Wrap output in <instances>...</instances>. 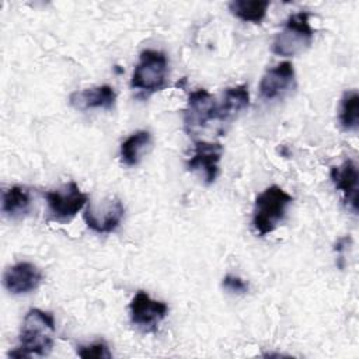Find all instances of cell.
<instances>
[{
	"mask_svg": "<svg viewBox=\"0 0 359 359\" xmlns=\"http://www.w3.org/2000/svg\"><path fill=\"white\" fill-rule=\"evenodd\" d=\"M56 331L55 317L50 311L29 309L22 320L18 346L8 355L11 358H29L32 355L46 356L53 348Z\"/></svg>",
	"mask_w": 359,
	"mask_h": 359,
	"instance_id": "cell-1",
	"label": "cell"
},
{
	"mask_svg": "<svg viewBox=\"0 0 359 359\" xmlns=\"http://www.w3.org/2000/svg\"><path fill=\"white\" fill-rule=\"evenodd\" d=\"M293 196L283 188L271 185L257 195L252 209V227L261 237L272 233L285 219Z\"/></svg>",
	"mask_w": 359,
	"mask_h": 359,
	"instance_id": "cell-2",
	"label": "cell"
},
{
	"mask_svg": "<svg viewBox=\"0 0 359 359\" xmlns=\"http://www.w3.org/2000/svg\"><path fill=\"white\" fill-rule=\"evenodd\" d=\"M314 39V29L310 24V13L299 11L290 14L283 28L272 41V52L278 56L293 57L306 52Z\"/></svg>",
	"mask_w": 359,
	"mask_h": 359,
	"instance_id": "cell-3",
	"label": "cell"
},
{
	"mask_svg": "<svg viewBox=\"0 0 359 359\" xmlns=\"http://www.w3.org/2000/svg\"><path fill=\"white\" fill-rule=\"evenodd\" d=\"M168 73V60L164 52L157 49H144L130 77V87L143 93H154L165 86Z\"/></svg>",
	"mask_w": 359,
	"mask_h": 359,
	"instance_id": "cell-4",
	"label": "cell"
},
{
	"mask_svg": "<svg viewBox=\"0 0 359 359\" xmlns=\"http://www.w3.org/2000/svg\"><path fill=\"white\" fill-rule=\"evenodd\" d=\"M45 198L50 219L60 223L70 222L88 203V195L79 188L76 181L45 192Z\"/></svg>",
	"mask_w": 359,
	"mask_h": 359,
	"instance_id": "cell-5",
	"label": "cell"
},
{
	"mask_svg": "<svg viewBox=\"0 0 359 359\" xmlns=\"http://www.w3.org/2000/svg\"><path fill=\"white\" fill-rule=\"evenodd\" d=\"M216 98L206 90L198 88L189 93L187 108L184 111V129L191 136L196 130L206 126L208 122L216 119Z\"/></svg>",
	"mask_w": 359,
	"mask_h": 359,
	"instance_id": "cell-6",
	"label": "cell"
},
{
	"mask_svg": "<svg viewBox=\"0 0 359 359\" xmlns=\"http://www.w3.org/2000/svg\"><path fill=\"white\" fill-rule=\"evenodd\" d=\"M125 215V206L116 196H109L100 205H88L84 210V222L88 229L100 234L115 231Z\"/></svg>",
	"mask_w": 359,
	"mask_h": 359,
	"instance_id": "cell-7",
	"label": "cell"
},
{
	"mask_svg": "<svg viewBox=\"0 0 359 359\" xmlns=\"http://www.w3.org/2000/svg\"><path fill=\"white\" fill-rule=\"evenodd\" d=\"M167 303L151 299L143 290H139L129 303V316L132 324L146 332L154 331L157 325L167 317Z\"/></svg>",
	"mask_w": 359,
	"mask_h": 359,
	"instance_id": "cell-8",
	"label": "cell"
},
{
	"mask_svg": "<svg viewBox=\"0 0 359 359\" xmlns=\"http://www.w3.org/2000/svg\"><path fill=\"white\" fill-rule=\"evenodd\" d=\"M296 88V72L292 62L285 60L268 69L259 81V95L266 101L282 100Z\"/></svg>",
	"mask_w": 359,
	"mask_h": 359,
	"instance_id": "cell-9",
	"label": "cell"
},
{
	"mask_svg": "<svg viewBox=\"0 0 359 359\" xmlns=\"http://www.w3.org/2000/svg\"><path fill=\"white\" fill-rule=\"evenodd\" d=\"M223 154V146L217 142L198 140L194 146V153L187 161V168L191 172H198L203 177L205 184H213L219 175V164Z\"/></svg>",
	"mask_w": 359,
	"mask_h": 359,
	"instance_id": "cell-10",
	"label": "cell"
},
{
	"mask_svg": "<svg viewBox=\"0 0 359 359\" xmlns=\"http://www.w3.org/2000/svg\"><path fill=\"white\" fill-rule=\"evenodd\" d=\"M43 280L41 269L27 261L17 262L6 269L3 275V285L11 294H25L39 287Z\"/></svg>",
	"mask_w": 359,
	"mask_h": 359,
	"instance_id": "cell-11",
	"label": "cell"
},
{
	"mask_svg": "<svg viewBox=\"0 0 359 359\" xmlns=\"http://www.w3.org/2000/svg\"><path fill=\"white\" fill-rule=\"evenodd\" d=\"M330 178L335 188L341 191L346 208L352 213H358V165L353 160L348 158L339 165L330 170Z\"/></svg>",
	"mask_w": 359,
	"mask_h": 359,
	"instance_id": "cell-12",
	"label": "cell"
},
{
	"mask_svg": "<svg viewBox=\"0 0 359 359\" xmlns=\"http://www.w3.org/2000/svg\"><path fill=\"white\" fill-rule=\"evenodd\" d=\"M69 102L72 107L80 111L101 108V109H112L116 102V93L114 87L108 84L84 88L81 91H74L69 97Z\"/></svg>",
	"mask_w": 359,
	"mask_h": 359,
	"instance_id": "cell-13",
	"label": "cell"
},
{
	"mask_svg": "<svg viewBox=\"0 0 359 359\" xmlns=\"http://www.w3.org/2000/svg\"><path fill=\"white\" fill-rule=\"evenodd\" d=\"M250 105V93L245 84H237L227 87L223 93L222 102L217 104L216 119L229 121L238 115Z\"/></svg>",
	"mask_w": 359,
	"mask_h": 359,
	"instance_id": "cell-14",
	"label": "cell"
},
{
	"mask_svg": "<svg viewBox=\"0 0 359 359\" xmlns=\"http://www.w3.org/2000/svg\"><path fill=\"white\" fill-rule=\"evenodd\" d=\"M151 144H153V139L149 130L140 129L133 132L121 143L119 156L122 163L129 167L137 165L142 157L144 156V153L149 151Z\"/></svg>",
	"mask_w": 359,
	"mask_h": 359,
	"instance_id": "cell-15",
	"label": "cell"
},
{
	"mask_svg": "<svg viewBox=\"0 0 359 359\" xmlns=\"http://www.w3.org/2000/svg\"><path fill=\"white\" fill-rule=\"evenodd\" d=\"M31 195L28 188L13 185L1 195V212L8 217H21L29 210Z\"/></svg>",
	"mask_w": 359,
	"mask_h": 359,
	"instance_id": "cell-16",
	"label": "cell"
},
{
	"mask_svg": "<svg viewBox=\"0 0 359 359\" xmlns=\"http://www.w3.org/2000/svg\"><path fill=\"white\" fill-rule=\"evenodd\" d=\"M268 0H233L229 3L230 13L244 22L261 24L266 17Z\"/></svg>",
	"mask_w": 359,
	"mask_h": 359,
	"instance_id": "cell-17",
	"label": "cell"
},
{
	"mask_svg": "<svg viewBox=\"0 0 359 359\" xmlns=\"http://www.w3.org/2000/svg\"><path fill=\"white\" fill-rule=\"evenodd\" d=\"M339 125L346 132L358 130V126H359V94L356 90H348L341 97Z\"/></svg>",
	"mask_w": 359,
	"mask_h": 359,
	"instance_id": "cell-18",
	"label": "cell"
},
{
	"mask_svg": "<svg viewBox=\"0 0 359 359\" xmlns=\"http://www.w3.org/2000/svg\"><path fill=\"white\" fill-rule=\"evenodd\" d=\"M77 355L84 359H109L112 355L105 341H95L88 345H79Z\"/></svg>",
	"mask_w": 359,
	"mask_h": 359,
	"instance_id": "cell-19",
	"label": "cell"
},
{
	"mask_svg": "<svg viewBox=\"0 0 359 359\" xmlns=\"http://www.w3.org/2000/svg\"><path fill=\"white\" fill-rule=\"evenodd\" d=\"M222 286H223L227 292L234 293V294H245V293L248 292V289H250L248 283H247L243 278H240V276H237V275H233V273H227V275L223 278Z\"/></svg>",
	"mask_w": 359,
	"mask_h": 359,
	"instance_id": "cell-20",
	"label": "cell"
},
{
	"mask_svg": "<svg viewBox=\"0 0 359 359\" xmlns=\"http://www.w3.org/2000/svg\"><path fill=\"white\" fill-rule=\"evenodd\" d=\"M352 243V238H351V236H345V237H341V238H338V241L335 243V247H334V251L339 255V259L342 261L344 259V257H342V252H344V250L349 245Z\"/></svg>",
	"mask_w": 359,
	"mask_h": 359,
	"instance_id": "cell-21",
	"label": "cell"
}]
</instances>
